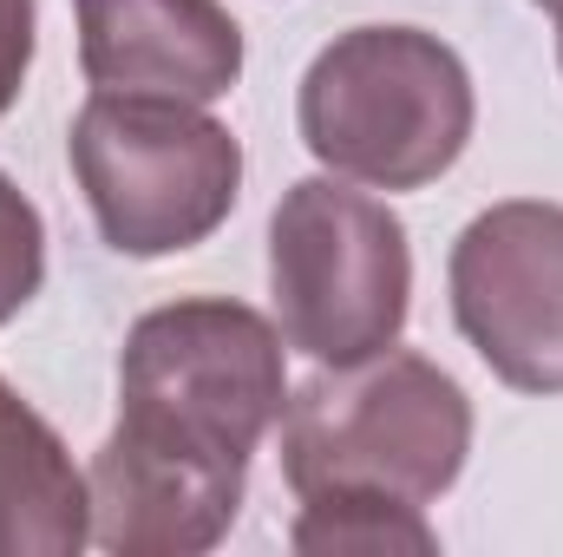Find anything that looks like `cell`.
Segmentation results:
<instances>
[{"instance_id": "obj_1", "label": "cell", "mask_w": 563, "mask_h": 557, "mask_svg": "<svg viewBox=\"0 0 563 557\" xmlns=\"http://www.w3.org/2000/svg\"><path fill=\"white\" fill-rule=\"evenodd\" d=\"M282 407V335L250 302L184 295L139 315L119 354V426L86 472L92 538L119 557L210 551Z\"/></svg>"}, {"instance_id": "obj_2", "label": "cell", "mask_w": 563, "mask_h": 557, "mask_svg": "<svg viewBox=\"0 0 563 557\" xmlns=\"http://www.w3.org/2000/svg\"><path fill=\"white\" fill-rule=\"evenodd\" d=\"M472 452V401L426 354H361L321 368L282 407V479L314 492H374L432 505Z\"/></svg>"}, {"instance_id": "obj_3", "label": "cell", "mask_w": 563, "mask_h": 557, "mask_svg": "<svg viewBox=\"0 0 563 557\" xmlns=\"http://www.w3.org/2000/svg\"><path fill=\"white\" fill-rule=\"evenodd\" d=\"M301 144L354 184L420 190L459 164L472 139V73L420 26H354L301 73Z\"/></svg>"}, {"instance_id": "obj_4", "label": "cell", "mask_w": 563, "mask_h": 557, "mask_svg": "<svg viewBox=\"0 0 563 557\" xmlns=\"http://www.w3.org/2000/svg\"><path fill=\"white\" fill-rule=\"evenodd\" d=\"M66 151L99 237L139 263L197 250L243 190V144L230 125L177 99L92 92Z\"/></svg>"}, {"instance_id": "obj_5", "label": "cell", "mask_w": 563, "mask_h": 557, "mask_svg": "<svg viewBox=\"0 0 563 557\" xmlns=\"http://www.w3.org/2000/svg\"><path fill=\"white\" fill-rule=\"evenodd\" d=\"M269 295L282 341L321 368L394 348L413 295L407 223L341 177L288 184L269 217Z\"/></svg>"}, {"instance_id": "obj_6", "label": "cell", "mask_w": 563, "mask_h": 557, "mask_svg": "<svg viewBox=\"0 0 563 557\" xmlns=\"http://www.w3.org/2000/svg\"><path fill=\"white\" fill-rule=\"evenodd\" d=\"M452 315L518 394H563V204L511 197L452 243Z\"/></svg>"}, {"instance_id": "obj_7", "label": "cell", "mask_w": 563, "mask_h": 557, "mask_svg": "<svg viewBox=\"0 0 563 557\" xmlns=\"http://www.w3.org/2000/svg\"><path fill=\"white\" fill-rule=\"evenodd\" d=\"M79 66L99 92L217 106L243 79V26L217 0H73Z\"/></svg>"}, {"instance_id": "obj_8", "label": "cell", "mask_w": 563, "mask_h": 557, "mask_svg": "<svg viewBox=\"0 0 563 557\" xmlns=\"http://www.w3.org/2000/svg\"><path fill=\"white\" fill-rule=\"evenodd\" d=\"M92 538V499L59 433L0 381V557H73Z\"/></svg>"}, {"instance_id": "obj_9", "label": "cell", "mask_w": 563, "mask_h": 557, "mask_svg": "<svg viewBox=\"0 0 563 557\" xmlns=\"http://www.w3.org/2000/svg\"><path fill=\"white\" fill-rule=\"evenodd\" d=\"M288 545L308 557H394V551L426 557V551H439V538L420 518V505L374 499V492H314V499H301V518H295Z\"/></svg>"}, {"instance_id": "obj_10", "label": "cell", "mask_w": 563, "mask_h": 557, "mask_svg": "<svg viewBox=\"0 0 563 557\" xmlns=\"http://www.w3.org/2000/svg\"><path fill=\"white\" fill-rule=\"evenodd\" d=\"M46 282V230L20 184L0 171V321H13Z\"/></svg>"}, {"instance_id": "obj_11", "label": "cell", "mask_w": 563, "mask_h": 557, "mask_svg": "<svg viewBox=\"0 0 563 557\" xmlns=\"http://www.w3.org/2000/svg\"><path fill=\"white\" fill-rule=\"evenodd\" d=\"M33 66V0H0V112L20 99Z\"/></svg>"}, {"instance_id": "obj_12", "label": "cell", "mask_w": 563, "mask_h": 557, "mask_svg": "<svg viewBox=\"0 0 563 557\" xmlns=\"http://www.w3.org/2000/svg\"><path fill=\"white\" fill-rule=\"evenodd\" d=\"M531 7H544V13H551V20H563V0H531Z\"/></svg>"}]
</instances>
